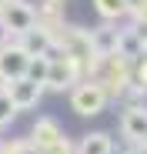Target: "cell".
I'll use <instances>...</instances> for the list:
<instances>
[{
    "label": "cell",
    "instance_id": "1",
    "mask_svg": "<svg viewBox=\"0 0 147 154\" xmlns=\"http://www.w3.org/2000/svg\"><path fill=\"white\" fill-rule=\"evenodd\" d=\"M107 91L97 84V81H84L77 91H74V97H70V107L77 111L80 117H94V114H100L104 107H107Z\"/></svg>",
    "mask_w": 147,
    "mask_h": 154
},
{
    "label": "cell",
    "instance_id": "2",
    "mask_svg": "<svg viewBox=\"0 0 147 154\" xmlns=\"http://www.w3.org/2000/svg\"><path fill=\"white\" fill-rule=\"evenodd\" d=\"M47 57H50V70H47V84H44V87H50V91H64V87H70V84L80 77V67L74 64L60 47H54Z\"/></svg>",
    "mask_w": 147,
    "mask_h": 154
},
{
    "label": "cell",
    "instance_id": "3",
    "mask_svg": "<svg viewBox=\"0 0 147 154\" xmlns=\"http://www.w3.org/2000/svg\"><path fill=\"white\" fill-rule=\"evenodd\" d=\"M0 20L7 23L10 34L20 37V34H27V30L37 27V10H34L30 4H23V0H7L4 10H0Z\"/></svg>",
    "mask_w": 147,
    "mask_h": 154
},
{
    "label": "cell",
    "instance_id": "4",
    "mask_svg": "<svg viewBox=\"0 0 147 154\" xmlns=\"http://www.w3.org/2000/svg\"><path fill=\"white\" fill-rule=\"evenodd\" d=\"M27 64H30V54H27L20 44L0 47V81H17V77H27Z\"/></svg>",
    "mask_w": 147,
    "mask_h": 154
},
{
    "label": "cell",
    "instance_id": "5",
    "mask_svg": "<svg viewBox=\"0 0 147 154\" xmlns=\"http://www.w3.org/2000/svg\"><path fill=\"white\" fill-rule=\"evenodd\" d=\"M7 94H10V100H14L17 111H30L37 100H40V94H44V84L30 81V77H17V81H10Z\"/></svg>",
    "mask_w": 147,
    "mask_h": 154
},
{
    "label": "cell",
    "instance_id": "6",
    "mask_svg": "<svg viewBox=\"0 0 147 154\" xmlns=\"http://www.w3.org/2000/svg\"><path fill=\"white\" fill-rule=\"evenodd\" d=\"M20 47L27 50L30 57H47V54L57 47V37L47 34L44 27H34V30H27V34H20Z\"/></svg>",
    "mask_w": 147,
    "mask_h": 154
},
{
    "label": "cell",
    "instance_id": "7",
    "mask_svg": "<svg viewBox=\"0 0 147 154\" xmlns=\"http://www.w3.org/2000/svg\"><path fill=\"white\" fill-rule=\"evenodd\" d=\"M120 131L130 141H147V107H140V104L127 107L124 117H120Z\"/></svg>",
    "mask_w": 147,
    "mask_h": 154
},
{
    "label": "cell",
    "instance_id": "8",
    "mask_svg": "<svg viewBox=\"0 0 147 154\" xmlns=\"http://www.w3.org/2000/svg\"><path fill=\"white\" fill-rule=\"evenodd\" d=\"M60 141H64L60 124H57L54 117H37V124H34V144H40V147H57Z\"/></svg>",
    "mask_w": 147,
    "mask_h": 154
},
{
    "label": "cell",
    "instance_id": "9",
    "mask_svg": "<svg viewBox=\"0 0 147 154\" xmlns=\"http://www.w3.org/2000/svg\"><path fill=\"white\" fill-rule=\"evenodd\" d=\"M117 40H120V30H110V27L90 30V44H94V54H97V57L117 54Z\"/></svg>",
    "mask_w": 147,
    "mask_h": 154
},
{
    "label": "cell",
    "instance_id": "10",
    "mask_svg": "<svg viewBox=\"0 0 147 154\" xmlns=\"http://www.w3.org/2000/svg\"><path fill=\"white\" fill-rule=\"evenodd\" d=\"M94 7H97L100 17L114 20V17H124V14L130 10V0H94Z\"/></svg>",
    "mask_w": 147,
    "mask_h": 154
},
{
    "label": "cell",
    "instance_id": "11",
    "mask_svg": "<svg viewBox=\"0 0 147 154\" xmlns=\"http://www.w3.org/2000/svg\"><path fill=\"white\" fill-rule=\"evenodd\" d=\"M110 137L107 134H87L80 141V154H110Z\"/></svg>",
    "mask_w": 147,
    "mask_h": 154
},
{
    "label": "cell",
    "instance_id": "12",
    "mask_svg": "<svg viewBox=\"0 0 147 154\" xmlns=\"http://www.w3.org/2000/svg\"><path fill=\"white\" fill-rule=\"evenodd\" d=\"M47 70H50V57H30L27 64V77L37 84H47Z\"/></svg>",
    "mask_w": 147,
    "mask_h": 154
},
{
    "label": "cell",
    "instance_id": "13",
    "mask_svg": "<svg viewBox=\"0 0 147 154\" xmlns=\"http://www.w3.org/2000/svg\"><path fill=\"white\" fill-rule=\"evenodd\" d=\"M14 114H17V107H14V100H10V94H7V91H0V124H7V121H14Z\"/></svg>",
    "mask_w": 147,
    "mask_h": 154
},
{
    "label": "cell",
    "instance_id": "14",
    "mask_svg": "<svg viewBox=\"0 0 147 154\" xmlns=\"http://www.w3.org/2000/svg\"><path fill=\"white\" fill-rule=\"evenodd\" d=\"M130 14L147 27V0H130Z\"/></svg>",
    "mask_w": 147,
    "mask_h": 154
}]
</instances>
